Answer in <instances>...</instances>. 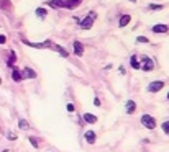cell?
I'll return each mask as SVG.
<instances>
[{
    "label": "cell",
    "instance_id": "cell-1",
    "mask_svg": "<svg viewBox=\"0 0 169 152\" xmlns=\"http://www.w3.org/2000/svg\"><path fill=\"white\" fill-rule=\"evenodd\" d=\"M82 3V0H49L46 2V5H51L53 8H77Z\"/></svg>",
    "mask_w": 169,
    "mask_h": 152
},
{
    "label": "cell",
    "instance_id": "cell-2",
    "mask_svg": "<svg viewBox=\"0 0 169 152\" xmlns=\"http://www.w3.org/2000/svg\"><path fill=\"white\" fill-rule=\"evenodd\" d=\"M95 18H97V13L95 12H89L86 16H84V20H80L79 26L82 30H90L92 25H94V22H95Z\"/></svg>",
    "mask_w": 169,
    "mask_h": 152
},
{
    "label": "cell",
    "instance_id": "cell-3",
    "mask_svg": "<svg viewBox=\"0 0 169 152\" xmlns=\"http://www.w3.org/2000/svg\"><path fill=\"white\" fill-rule=\"evenodd\" d=\"M140 123H141L146 129H154V128H156V124H158L156 123V118H154V116H151V115H143L141 119H140Z\"/></svg>",
    "mask_w": 169,
    "mask_h": 152
},
{
    "label": "cell",
    "instance_id": "cell-4",
    "mask_svg": "<svg viewBox=\"0 0 169 152\" xmlns=\"http://www.w3.org/2000/svg\"><path fill=\"white\" fill-rule=\"evenodd\" d=\"M141 59V70H145V72H151L154 69V61L151 59V57H148V56H141L140 57Z\"/></svg>",
    "mask_w": 169,
    "mask_h": 152
},
{
    "label": "cell",
    "instance_id": "cell-5",
    "mask_svg": "<svg viewBox=\"0 0 169 152\" xmlns=\"http://www.w3.org/2000/svg\"><path fill=\"white\" fill-rule=\"evenodd\" d=\"M161 88H164V82L163 80H154V82H151V84L148 85V92H151V93H158Z\"/></svg>",
    "mask_w": 169,
    "mask_h": 152
},
{
    "label": "cell",
    "instance_id": "cell-6",
    "mask_svg": "<svg viewBox=\"0 0 169 152\" xmlns=\"http://www.w3.org/2000/svg\"><path fill=\"white\" fill-rule=\"evenodd\" d=\"M22 77H23V80L25 79H36V72L31 67H23L22 69Z\"/></svg>",
    "mask_w": 169,
    "mask_h": 152
},
{
    "label": "cell",
    "instance_id": "cell-7",
    "mask_svg": "<svg viewBox=\"0 0 169 152\" xmlns=\"http://www.w3.org/2000/svg\"><path fill=\"white\" fill-rule=\"evenodd\" d=\"M49 49H54V51H58V53L61 54L62 57H69V53H68V51H66L62 46H59V44L53 43V41H51V46H49Z\"/></svg>",
    "mask_w": 169,
    "mask_h": 152
},
{
    "label": "cell",
    "instance_id": "cell-8",
    "mask_svg": "<svg viewBox=\"0 0 169 152\" xmlns=\"http://www.w3.org/2000/svg\"><path fill=\"white\" fill-rule=\"evenodd\" d=\"M82 121L87 123V124H95L98 119H97L95 115H92V113H84L82 115Z\"/></svg>",
    "mask_w": 169,
    "mask_h": 152
},
{
    "label": "cell",
    "instance_id": "cell-9",
    "mask_svg": "<svg viewBox=\"0 0 169 152\" xmlns=\"http://www.w3.org/2000/svg\"><path fill=\"white\" fill-rule=\"evenodd\" d=\"M151 31H153V33H156V34H164V33H167L169 31V26L167 25H154L153 28H151Z\"/></svg>",
    "mask_w": 169,
    "mask_h": 152
},
{
    "label": "cell",
    "instance_id": "cell-10",
    "mask_svg": "<svg viewBox=\"0 0 169 152\" xmlns=\"http://www.w3.org/2000/svg\"><path fill=\"white\" fill-rule=\"evenodd\" d=\"M12 79H13V82H22L23 80L22 69H18V67H15V65H13V67H12Z\"/></svg>",
    "mask_w": 169,
    "mask_h": 152
},
{
    "label": "cell",
    "instance_id": "cell-11",
    "mask_svg": "<svg viewBox=\"0 0 169 152\" xmlns=\"http://www.w3.org/2000/svg\"><path fill=\"white\" fill-rule=\"evenodd\" d=\"M74 54H76L77 57L84 56V44L80 43V41H74Z\"/></svg>",
    "mask_w": 169,
    "mask_h": 152
},
{
    "label": "cell",
    "instance_id": "cell-12",
    "mask_svg": "<svg viewBox=\"0 0 169 152\" xmlns=\"http://www.w3.org/2000/svg\"><path fill=\"white\" fill-rule=\"evenodd\" d=\"M84 139H86L87 144H95V133L94 131H86V134H84Z\"/></svg>",
    "mask_w": 169,
    "mask_h": 152
},
{
    "label": "cell",
    "instance_id": "cell-13",
    "mask_svg": "<svg viewBox=\"0 0 169 152\" xmlns=\"http://www.w3.org/2000/svg\"><path fill=\"white\" fill-rule=\"evenodd\" d=\"M130 22H131V16L130 15H122L120 20H118V26H120V28H125Z\"/></svg>",
    "mask_w": 169,
    "mask_h": 152
},
{
    "label": "cell",
    "instance_id": "cell-14",
    "mask_svg": "<svg viewBox=\"0 0 169 152\" xmlns=\"http://www.w3.org/2000/svg\"><path fill=\"white\" fill-rule=\"evenodd\" d=\"M135 111H136V103L133 102V100H128V102H126V113H128V115H133Z\"/></svg>",
    "mask_w": 169,
    "mask_h": 152
},
{
    "label": "cell",
    "instance_id": "cell-15",
    "mask_svg": "<svg viewBox=\"0 0 169 152\" xmlns=\"http://www.w3.org/2000/svg\"><path fill=\"white\" fill-rule=\"evenodd\" d=\"M130 65H131L133 69H136V70H138V69H141V64H140V61H138V56H135V54H133V56L130 57Z\"/></svg>",
    "mask_w": 169,
    "mask_h": 152
},
{
    "label": "cell",
    "instance_id": "cell-16",
    "mask_svg": "<svg viewBox=\"0 0 169 152\" xmlns=\"http://www.w3.org/2000/svg\"><path fill=\"white\" fill-rule=\"evenodd\" d=\"M17 62V54L13 53V51H10V56H8V61H7V64H8V67H13V64Z\"/></svg>",
    "mask_w": 169,
    "mask_h": 152
},
{
    "label": "cell",
    "instance_id": "cell-17",
    "mask_svg": "<svg viewBox=\"0 0 169 152\" xmlns=\"http://www.w3.org/2000/svg\"><path fill=\"white\" fill-rule=\"evenodd\" d=\"M46 15H48V10L46 8H36V16L38 18H46Z\"/></svg>",
    "mask_w": 169,
    "mask_h": 152
},
{
    "label": "cell",
    "instance_id": "cell-18",
    "mask_svg": "<svg viewBox=\"0 0 169 152\" xmlns=\"http://www.w3.org/2000/svg\"><path fill=\"white\" fill-rule=\"evenodd\" d=\"M18 128H20V129H23V131H26V129H30V124H28L26 119H20V121H18Z\"/></svg>",
    "mask_w": 169,
    "mask_h": 152
},
{
    "label": "cell",
    "instance_id": "cell-19",
    "mask_svg": "<svg viewBox=\"0 0 169 152\" xmlns=\"http://www.w3.org/2000/svg\"><path fill=\"white\" fill-rule=\"evenodd\" d=\"M0 8H5V10L12 8V3H10V0H0Z\"/></svg>",
    "mask_w": 169,
    "mask_h": 152
},
{
    "label": "cell",
    "instance_id": "cell-20",
    "mask_svg": "<svg viewBox=\"0 0 169 152\" xmlns=\"http://www.w3.org/2000/svg\"><path fill=\"white\" fill-rule=\"evenodd\" d=\"M164 7L163 5H158V3H149L148 5V10H163Z\"/></svg>",
    "mask_w": 169,
    "mask_h": 152
},
{
    "label": "cell",
    "instance_id": "cell-21",
    "mask_svg": "<svg viewBox=\"0 0 169 152\" xmlns=\"http://www.w3.org/2000/svg\"><path fill=\"white\" fill-rule=\"evenodd\" d=\"M161 128H163V133L166 134V136H169V121H164L161 124Z\"/></svg>",
    "mask_w": 169,
    "mask_h": 152
},
{
    "label": "cell",
    "instance_id": "cell-22",
    "mask_svg": "<svg viewBox=\"0 0 169 152\" xmlns=\"http://www.w3.org/2000/svg\"><path fill=\"white\" fill-rule=\"evenodd\" d=\"M28 141H30V144L35 147V149H38V147H40V142H38V141L35 139V137H31V136H30V137H28Z\"/></svg>",
    "mask_w": 169,
    "mask_h": 152
},
{
    "label": "cell",
    "instance_id": "cell-23",
    "mask_svg": "<svg viewBox=\"0 0 169 152\" xmlns=\"http://www.w3.org/2000/svg\"><path fill=\"white\" fill-rule=\"evenodd\" d=\"M136 43H149V39H148V38L146 36H138V38H136Z\"/></svg>",
    "mask_w": 169,
    "mask_h": 152
},
{
    "label": "cell",
    "instance_id": "cell-24",
    "mask_svg": "<svg viewBox=\"0 0 169 152\" xmlns=\"http://www.w3.org/2000/svg\"><path fill=\"white\" fill-rule=\"evenodd\" d=\"M66 108H68V111H69V113H74V111H76V108H74L72 103H68V106H66Z\"/></svg>",
    "mask_w": 169,
    "mask_h": 152
},
{
    "label": "cell",
    "instance_id": "cell-25",
    "mask_svg": "<svg viewBox=\"0 0 169 152\" xmlns=\"http://www.w3.org/2000/svg\"><path fill=\"white\" fill-rule=\"evenodd\" d=\"M7 137H8L10 141H17V134L15 133H8V136H7Z\"/></svg>",
    "mask_w": 169,
    "mask_h": 152
},
{
    "label": "cell",
    "instance_id": "cell-26",
    "mask_svg": "<svg viewBox=\"0 0 169 152\" xmlns=\"http://www.w3.org/2000/svg\"><path fill=\"white\" fill-rule=\"evenodd\" d=\"M7 43V36H3V34H0V44H5Z\"/></svg>",
    "mask_w": 169,
    "mask_h": 152
},
{
    "label": "cell",
    "instance_id": "cell-27",
    "mask_svg": "<svg viewBox=\"0 0 169 152\" xmlns=\"http://www.w3.org/2000/svg\"><path fill=\"white\" fill-rule=\"evenodd\" d=\"M94 105H95V106H100V98H98V96H95V98H94Z\"/></svg>",
    "mask_w": 169,
    "mask_h": 152
},
{
    "label": "cell",
    "instance_id": "cell-28",
    "mask_svg": "<svg viewBox=\"0 0 169 152\" xmlns=\"http://www.w3.org/2000/svg\"><path fill=\"white\" fill-rule=\"evenodd\" d=\"M167 100H169V92H167Z\"/></svg>",
    "mask_w": 169,
    "mask_h": 152
},
{
    "label": "cell",
    "instance_id": "cell-29",
    "mask_svg": "<svg viewBox=\"0 0 169 152\" xmlns=\"http://www.w3.org/2000/svg\"><path fill=\"white\" fill-rule=\"evenodd\" d=\"M131 2H136V0H131Z\"/></svg>",
    "mask_w": 169,
    "mask_h": 152
}]
</instances>
